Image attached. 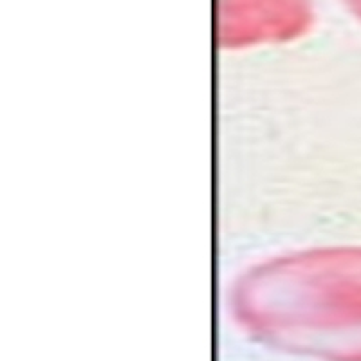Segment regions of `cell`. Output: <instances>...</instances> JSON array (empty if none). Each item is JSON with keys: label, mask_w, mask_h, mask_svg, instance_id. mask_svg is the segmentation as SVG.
I'll return each mask as SVG.
<instances>
[{"label": "cell", "mask_w": 361, "mask_h": 361, "mask_svg": "<svg viewBox=\"0 0 361 361\" xmlns=\"http://www.w3.org/2000/svg\"><path fill=\"white\" fill-rule=\"evenodd\" d=\"M230 305L255 336L336 361H361V246L279 253L235 276Z\"/></svg>", "instance_id": "obj_1"}, {"label": "cell", "mask_w": 361, "mask_h": 361, "mask_svg": "<svg viewBox=\"0 0 361 361\" xmlns=\"http://www.w3.org/2000/svg\"><path fill=\"white\" fill-rule=\"evenodd\" d=\"M312 22L309 0H221L219 44L224 49L298 38Z\"/></svg>", "instance_id": "obj_2"}, {"label": "cell", "mask_w": 361, "mask_h": 361, "mask_svg": "<svg viewBox=\"0 0 361 361\" xmlns=\"http://www.w3.org/2000/svg\"><path fill=\"white\" fill-rule=\"evenodd\" d=\"M350 6V9H353L354 13H356L357 17L361 18V0H347Z\"/></svg>", "instance_id": "obj_3"}]
</instances>
